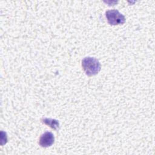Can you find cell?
<instances>
[{"instance_id":"obj_1","label":"cell","mask_w":155,"mask_h":155,"mask_svg":"<svg viewBox=\"0 0 155 155\" xmlns=\"http://www.w3.org/2000/svg\"><path fill=\"white\" fill-rule=\"evenodd\" d=\"M82 67L87 76H91L97 74L101 68L99 61L92 57H86L82 60Z\"/></svg>"},{"instance_id":"obj_3","label":"cell","mask_w":155,"mask_h":155,"mask_svg":"<svg viewBox=\"0 0 155 155\" xmlns=\"http://www.w3.org/2000/svg\"><path fill=\"white\" fill-rule=\"evenodd\" d=\"M54 142V137L52 133L47 131L42 134L39 139V145L42 147H49Z\"/></svg>"},{"instance_id":"obj_2","label":"cell","mask_w":155,"mask_h":155,"mask_svg":"<svg viewBox=\"0 0 155 155\" xmlns=\"http://www.w3.org/2000/svg\"><path fill=\"white\" fill-rule=\"evenodd\" d=\"M105 16L108 22L112 25H122L125 22V16L115 9L107 10L105 12Z\"/></svg>"},{"instance_id":"obj_4","label":"cell","mask_w":155,"mask_h":155,"mask_svg":"<svg viewBox=\"0 0 155 155\" xmlns=\"http://www.w3.org/2000/svg\"><path fill=\"white\" fill-rule=\"evenodd\" d=\"M42 122L45 124L50 126L51 128H52L54 130H56L59 127V122L56 120H54V119L44 118V119H42Z\"/></svg>"}]
</instances>
